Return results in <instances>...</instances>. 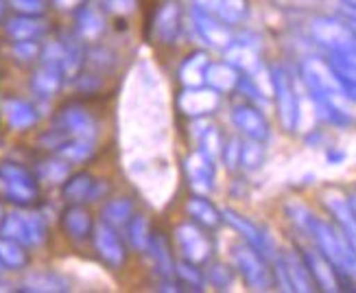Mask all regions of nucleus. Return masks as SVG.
<instances>
[{"mask_svg": "<svg viewBox=\"0 0 356 293\" xmlns=\"http://www.w3.org/2000/svg\"><path fill=\"white\" fill-rule=\"evenodd\" d=\"M289 212L291 219L315 239L319 252L326 256V260L339 274L356 278V252L352 250V245L348 243L343 232H339L328 221H321L311 210L300 204H291Z\"/></svg>", "mask_w": 356, "mask_h": 293, "instance_id": "1", "label": "nucleus"}, {"mask_svg": "<svg viewBox=\"0 0 356 293\" xmlns=\"http://www.w3.org/2000/svg\"><path fill=\"white\" fill-rule=\"evenodd\" d=\"M38 195V182L24 166L15 162L0 164V197L15 206H31Z\"/></svg>", "mask_w": 356, "mask_h": 293, "instance_id": "2", "label": "nucleus"}, {"mask_svg": "<svg viewBox=\"0 0 356 293\" xmlns=\"http://www.w3.org/2000/svg\"><path fill=\"white\" fill-rule=\"evenodd\" d=\"M0 237L35 248V245H42L46 241V223L38 212H9L0 221Z\"/></svg>", "mask_w": 356, "mask_h": 293, "instance_id": "3", "label": "nucleus"}, {"mask_svg": "<svg viewBox=\"0 0 356 293\" xmlns=\"http://www.w3.org/2000/svg\"><path fill=\"white\" fill-rule=\"evenodd\" d=\"M271 86H273V95L277 101V112H280V120L284 129L293 132L300 122V99L293 90V84L289 79V74L284 68L275 66L271 72Z\"/></svg>", "mask_w": 356, "mask_h": 293, "instance_id": "4", "label": "nucleus"}, {"mask_svg": "<svg viewBox=\"0 0 356 293\" xmlns=\"http://www.w3.org/2000/svg\"><path fill=\"white\" fill-rule=\"evenodd\" d=\"M177 243L184 252V258L193 265H201L206 263L212 254V243L206 237V232L201 228H197L195 223H181L175 230Z\"/></svg>", "mask_w": 356, "mask_h": 293, "instance_id": "5", "label": "nucleus"}, {"mask_svg": "<svg viewBox=\"0 0 356 293\" xmlns=\"http://www.w3.org/2000/svg\"><path fill=\"white\" fill-rule=\"evenodd\" d=\"M313 35L317 42L328 46L330 53H343L356 44V35L350 31V26L332 18L313 20Z\"/></svg>", "mask_w": 356, "mask_h": 293, "instance_id": "6", "label": "nucleus"}, {"mask_svg": "<svg viewBox=\"0 0 356 293\" xmlns=\"http://www.w3.org/2000/svg\"><path fill=\"white\" fill-rule=\"evenodd\" d=\"M234 260H236V267L243 274L245 283L250 285L256 291H265L271 287V274L267 269V265L262 263L260 252L254 248H236L234 252Z\"/></svg>", "mask_w": 356, "mask_h": 293, "instance_id": "7", "label": "nucleus"}, {"mask_svg": "<svg viewBox=\"0 0 356 293\" xmlns=\"http://www.w3.org/2000/svg\"><path fill=\"white\" fill-rule=\"evenodd\" d=\"M92 237H95V248L99 252V256L105 260L110 267H120L125 263L127 252H125V245L118 239L116 235V228L107 225L105 221L92 228Z\"/></svg>", "mask_w": 356, "mask_h": 293, "instance_id": "8", "label": "nucleus"}, {"mask_svg": "<svg viewBox=\"0 0 356 293\" xmlns=\"http://www.w3.org/2000/svg\"><path fill=\"white\" fill-rule=\"evenodd\" d=\"M57 127L61 132H66L70 138H88V141H95V136H97L95 120H92V116L86 110H81V107H76V105L64 107V110L59 112Z\"/></svg>", "mask_w": 356, "mask_h": 293, "instance_id": "9", "label": "nucleus"}, {"mask_svg": "<svg viewBox=\"0 0 356 293\" xmlns=\"http://www.w3.org/2000/svg\"><path fill=\"white\" fill-rule=\"evenodd\" d=\"M323 204L332 212V217L337 219V223L341 225V232L348 239V243L352 245V250L356 252V217L350 208L348 197H343L337 191H328L323 193Z\"/></svg>", "mask_w": 356, "mask_h": 293, "instance_id": "10", "label": "nucleus"}, {"mask_svg": "<svg viewBox=\"0 0 356 293\" xmlns=\"http://www.w3.org/2000/svg\"><path fill=\"white\" fill-rule=\"evenodd\" d=\"M193 22L199 31L201 40L206 44L214 46V49H227V46L234 42L232 40V33L225 24H221L219 20H214L208 11H201V9H195L193 13Z\"/></svg>", "mask_w": 356, "mask_h": 293, "instance_id": "11", "label": "nucleus"}, {"mask_svg": "<svg viewBox=\"0 0 356 293\" xmlns=\"http://www.w3.org/2000/svg\"><path fill=\"white\" fill-rule=\"evenodd\" d=\"M232 118H234V125L247 136L252 138V141H267L269 138V125L265 116H262L256 107H250V105H238L234 107V114H232Z\"/></svg>", "mask_w": 356, "mask_h": 293, "instance_id": "12", "label": "nucleus"}, {"mask_svg": "<svg viewBox=\"0 0 356 293\" xmlns=\"http://www.w3.org/2000/svg\"><path fill=\"white\" fill-rule=\"evenodd\" d=\"M219 105V95L212 90H201V88H188L181 92L179 97V110L188 116H201L212 112Z\"/></svg>", "mask_w": 356, "mask_h": 293, "instance_id": "13", "label": "nucleus"}, {"mask_svg": "<svg viewBox=\"0 0 356 293\" xmlns=\"http://www.w3.org/2000/svg\"><path fill=\"white\" fill-rule=\"evenodd\" d=\"M186 175L199 191H210L214 182V160L204 151H195L186 158Z\"/></svg>", "mask_w": 356, "mask_h": 293, "instance_id": "14", "label": "nucleus"}, {"mask_svg": "<svg viewBox=\"0 0 356 293\" xmlns=\"http://www.w3.org/2000/svg\"><path fill=\"white\" fill-rule=\"evenodd\" d=\"M179 33V7L166 3L153 18V38L162 44H173Z\"/></svg>", "mask_w": 356, "mask_h": 293, "instance_id": "15", "label": "nucleus"}, {"mask_svg": "<svg viewBox=\"0 0 356 293\" xmlns=\"http://www.w3.org/2000/svg\"><path fill=\"white\" fill-rule=\"evenodd\" d=\"M304 263L311 271L313 280L326 291H337L339 289V271L328 263L326 256L321 252H306L304 254Z\"/></svg>", "mask_w": 356, "mask_h": 293, "instance_id": "16", "label": "nucleus"}, {"mask_svg": "<svg viewBox=\"0 0 356 293\" xmlns=\"http://www.w3.org/2000/svg\"><path fill=\"white\" fill-rule=\"evenodd\" d=\"M280 263L284 267L291 291H313L315 289L313 276H311V271H308V267L302 258H298L296 254H286L284 258H280Z\"/></svg>", "mask_w": 356, "mask_h": 293, "instance_id": "17", "label": "nucleus"}, {"mask_svg": "<svg viewBox=\"0 0 356 293\" xmlns=\"http://www.w3.org/2000/svg\"><path fill=\"white\" fill-rule=\"evenodd\" d=\"M99 191V184L92 180L88 173H76L72 177L66 180L64 184V197L70 204H81V202H90L95 199Z\"/></svg>", "mask_w": 356, "mask_h": 293, "instance_id": "18", "label": "nucleus"}, {"mask_svg": "<svg viewBox=\"0 0 356 293\" xmlns=\"http://www.w3.org/2000/svg\"><path fill=\"white\" fill-rule=\"evenodd\" d=\"M221 219H225L229 225H234L238 232L250 241V245L254 250H258L260 254L262 252H267L269 250V241H267V237L260 232V228L258 225H254L250 219H245V217H241V214H236L234 210H223V217Z\"/></svg>", "mask_w": 356, "mask_h": 293, "instance_id": "19", "label": "nucleus"}, {"mask_svg": "<svg viewBox=\"0 0 356 293\" xmlns=\"http://www.w3.org/2000/svg\"><path fill=\"white\" fill-rule=\"evenodd\" d=\"M3 114H5L9 125L18 132L33 127L35 120H38V114H35L33 107L24 101H20V99H7L3 103Z\"/></svg>", "mask_w": 356, "mask_h": 293, "instance_id": "20", "label": "nucleus"}, {"mask_svg": "<svg viewBox=\"0 0 356 293\" xmlns=\"http://www.w3.org/2000/svg\"><path fill=\"white\" fill-rule=\"evenodd\" d=\"M61 223H64V230L68 232L70 239L74 241H83L90 237L92 232V219H90V212L81 206H70L66 212H64V219H61Z\"/></svg>", "mask_w": 356, "mask_h": 293, "instance_id": "21", "label": "nucleus"}, {"mask_svg": "<svg viewBox=\"0 0 356 293\" xmlns=\"http://www.w3.org/2000/svg\"><path fill=\"white\" fill-rule=\"evenodd\" d=\"M46 29L49 26L38 15H20V18H13L7 24V33L13 40H38L46 33Z\"/></svg>", "mask_w": 356, "mask_h": 293, "instance_id": "22", "label": "nucleus"}, {"mask_svg": "<svg viewBox=\"0 0 356 293\" xmlns=\"http://www.w3.org/2000/svg\"><path fill=\"white\" fill-rule=\"evenodd\" d=\"M24 289L35 293H59V291H68V280L53 271H38L26 276Z\"/></svg>", "mask_w": 356, "mask_h": 293, "instance_id": "23", "label": "nucleus"}, {"mask_svg": "<svg viewBox=\"0 0 356 293\" xmlns=\"http://www.w3.org/2000/svg\"><path fill=\"white\" fill-rule=\"evenodd\" d=\"M227 61L232 66H236L245 72H256L258 70V53L254 46L245 44V42H232L227 46Z\"/></svg>", "mask_w": 356, "mask_h": 293, "instance_id": "24", "label": "nucleus"}, {"mask_svg": "<svg viewBox=\"0 0 356 293\" xmlns=\"http://www.w3.org/2000/svg\"><path fill=\"white\" fill-rule=\"evenodd\" d=\"M206 68H208V59L204 53H197V55L188 57L179 68L181 84L188 86V88H199L206 81Z\"/></svg>", "mask_w": 356, "mask_h": 293, "instance_id": "25", "label": "nucleus"}, {"mask_svg": "<svg viewBox=\"0 0 356 293\" xmlns=\"http://www.w3.org/2000/svg\"><path fill=\"white\" fill-rule=\"evenodd\" d=\"M61 68L51 66V64H42V68L33 77V90L38 97H53L61 86Z\"/></svg>", "mask_w": 356, "mask_h": 293, "instance_id": "26", "label": "nucleus"}, {"mask_svg": "<svg viewBox=\"0 0 356 293\" xmlns=\"http://www.w3.org/2000/svg\"><path fill=\"white\" fill-rule=\"evenodd\" d=\"M238 72L232 64H214L206 68V81L219 92H227L238 86Z\"/></svg>", "mask_w": 356, "mask_h": 293, "instance_id": "27", "label": "nucleus"}, {"mask_svg": "<svg viewBox=\"0 0 356 293\" xmlns=\"http://www.w3.org/2000/svg\"><path fill=\"white\" fill-rule=\"evenodd\" d=\"M92 153H95V141H88V138H68L57 149V156L66 162H86Z\"/></svg>", "mask_w": 356, "mask_h": 293, "instance_id": "28", "label": "nucleus"}, {"mask_svg": "<svg viewBox=\"0 0 356 293\" xmlns=\"http://www.w3.org/2000/svg\"><path fill=\"white\" fill-rule=\"evenodd\" d=\"M131 212H134V202L127 197H120V199H114V202L105 204L103 208V221L112 228H120L125 225L129 219H131Z\"/></svg>", "mask_w": 356, "mask_h": 293, "instance_id": "29", "label": "nucleus"}, {"mask_svg": "<svg viewBox=\"0 0 356 293\" xmlns=\"http://www.w3.org/2000/svg\"><path fill=\"white\" fill-rule=\"evenodd\" d=\"M26 252L24 245H20L18 241H11L7 237H0V263L3 267L9 269H22L26 265Z\"/></svg>", "mask_w": 356, "mask_h": 293, "instance_id": "30", "label": "nucleus"}, {"mask_svg": "<svg viewBox=\"0 0 356 293\" xmlns=\"http://www.w3.org/2000/svg\"><path fill=\"white\" fill-rule=\"evenodd\" d=\"M186 210H188V214L199 221V223H204L208 228H214V225H219L221 223V214L214 210V206L208 202V199L204 197H193L188 204H186Z\"/></svg>", "mask_w": 356, "mask_h": 293, "instance_id": "31", "label": "nucleus"}, {"mask_svg": "<svg viewBox=\"0 0 356 293\" xmlns=\"http://www.w3.org/2000/svg\"><path fill=\"white\" fill-rule=\"evenodd\" d=\"M212 13L225 24H238L247 15V3L245 0H216Z\"/></svg>", "mask_w": 356, "mask_h": 293, "instance_id": "32", "label": "nucleus"}, {"mask_svg": "<svg viewBox=\"0 0 356 293\" xmlns=\"http://www.w3.org/2000/svg\"><path fill=\"white\" fill-rule=\"evenodd\" d=\"M76 29H79V35L86 38V40H95L101 35L103 31V18L101 13L95 11V9H81L79 15H76Z\"/></svg>", "mask_w": 356, "mask_h": 293, "instance_id": "33", "label": "nucleus"}, {"mask_svg": "<svg viewBox=\"0 0 356 293\" xmlns=\"http://www.w3.org/2000/svg\"><path fill=\"white\" fill-rule=\"evenodd\" d=\"M149 252H151L153 260H156V267H158L164 276H171V274H173V260H171V254H168V248H166L164 237L153 235V237H151V243H149Z\"/></svg>", "mask_w": 356, "mask_h": 293, "instance_id": "34", "label": "nucleus"}, {"mask_svg": "<svg viewBox=\"0 0 356 293\" xmlns=\"http://www.w3.org/2000/svg\"><path fill=\"white\" fill-rule=\"evenodd\" d=\"M129 241L136 250L140 252H147L149 250V243H151V230H149V221L143 214H138V217H131V223H129Z\"/></svg>", "mask_w": 356, "mask_h": 293, "instance_id": "35", "label": "nucleus"}, {"mask_svg": "<svg viewBox=\"0 0 356 293\" xmlns=\"http://www.w3.org/2000/svg\"><path fill=\"white\" fill-rule=\"evenodd\" d=\"M265 160V149L258 141H247L245 145H241V153H238V164L247 171H256V168Z\"/></svg>", "mask_w": 356, "mask_h": 293, "instance_id": "36", "label": "nucleus"}, {"mask_svg": "<svg viewBox=\"0 0 356 293\" xmlns=\"http://www.w3.org/2000/svg\"><path fill=\"white\" fill-rule=\"evenodd\" d=\"M38 175L40 180L49 182V184H61L68 180V164L66 160H49V162H42L38 166Z\"/></svg>", "mask_w": 356, "mask_h": 293, "instance_id": "37", "label": "nucleus"}, {"mask_svg": "<svg viewBox=\"0 0 356 293\" xmlns=\"http://www.w3.org/2000/svg\"><path fill=\"white\" fill-rule=\"evenodd\" d=\"M83 61V51L79 44L74 42H64V59H61V72L66 77H72L76 70L81 68Z\"/></svg>", "mask_w": 356, "mask_h": 293, "instance_id": "38", "label": "nucleus"}, {"mask_svg": "<svg viewBox=\"0 0 356 293\" xmlns=\"http://www.w3.org/2000/svg\"><path fill=\"white\" fill-rule=\"evenodd\" d=\"M199 145L201 149L199 151H204L208 158H216L221 153V136L219 132H216V127L208 125L204 132H199Z\"/></svg>", "mask_w": 356, "mask_h": 293, "instance_id": "39", "label": "nucleus"}, {"mask_svg": "<svg viewBox=\"0 0 356 293\" xmlns=\"http://www.w3.org/2000/svg\"><path fill=\"white\" fill-rule=\"evenodd\" d=\"M11 53L15 55V59L31 61L40 55V46L35 44V40H15V44L11 46Z\"/></svg>", "mask_w": 356, "mask_h": 293, "instance_id": "40", "label": "nucleus"}, {"mask_svg": "<svg viewBox=\"0 0 356 293\" xmlns=\"http://www.w3.org/2000/svg\"><path fill=\"white\" fill-rule=\"evenodd\" d=\"M175 274L181 278V283H186L188 287H201V274H199V269H195V265L193 263H179L177 267H175Z\"/></svg>", "mask_w": 356, "mask_h": 293, "instance_id": "41", "label": "nucleus"}, {"mask_svg": "<svg viewBox=\"0 0 356 293\" xmlns=\"http://www.w3.org/2000/svg\"><path fill=\"white\" fill-rule=\"evenodd\" d=\"M9 5L22 15H40L44 11L42 0H9Z\"/></svg>", "mask_w": 356, "mask_h": 293, "instance_id": "42", "label": "nucleus"}, {"mask_svg": "<svg viewBox=\"0 0 356 293\" xmlns=\"http://www.w3.org/2000/svg\"><path fill=\"white\" fill-rule=\"evenodd\" d=\"M208 278L214 287H219V289H225L227 285H232V271L223 265H214L208 274Z\"/></svg>", "mask_w": 356, "mask_h": 293, "instance_id": "43", "label": "nucleus"}, {"mask_svg": "<svg viewBox=\"0 0 356 293\" xmlns=\"http://www.w3.org/2000/svg\"><path fill=\"white\" fill-rule=\"evenodd\" d=\"M107 7H110L114 13H131L136 9V0H107Z\"/></svg>", "mask_w": 356, "mask_h": 293, "instance_id": "44", "label": "nucleus"}, {"mask_svg": "<svg viewBox=\"0 0 356 293\" xmlns=\"http://www.w3.org/2000/svg\"><path fill=\"white\" fill-rule=\"evenodd\" d=\"M238 153H241V145L234 141V143L227 147V151H225V160H227L229 166H236L238 164Z\"/></svg>", "mask_w": 356, "mask_h": 293, "instance_id": "45", "label": "nucleus"}, {"mask_svg": "<svg viewBox=\"0 0 356 293\" xmlns=\"http://www.w3.org/2000/svg\"><path fill=\"white\" fill-rule=\"evenodd\" d=\"M343 13H346V18H348L346 24L350 26V31L356 35V7H350V5H348V7L343 9Z\"/></svg>", "mask_w": 356, "mask_h": 293, "instance_id": "46", "label": "nucleus"}, {"mask_svg": "<svg viewBox=\"0 0 356 293\" xmlns=\"http://www.w3.org/2000/svg\"><path fill=\"white\" fill-rule=\"evenodd\" d=\"M81 3H83V0H55V5L59 9H76Z\"/></svg>", "mask_w": 356, "mask_h": 293, "instance_id": "47", "label": "nucleus"}, {"mask_svg": "<svg viewBox=\"0 0 356 293\" xmlns=\"http://www.w3.org/2000/svg\"><path fill=\"white\" fill-rule=\"evenodd\" d=\"M193 3L197 5V9L212 13V7H214V3H216V0H193Z\"/></svg>", "mask_w": 356, "mask_h": 293, "instance_id": "48", "label": "nucleus"}, {"mask_svg": "<svg viewBox=\"0 0 356 293\" xmlns=\"http://www.w3.org/2000/svg\"><path fill=\"white\" fill-rule=\"evenodd\" d=\"M348 202H350V208H352V212H354V217H356V193H350V197H348Z\"/></svg>", "mask_w": 356, "mask_h": 293, "instance_id": "49", "label": "nucleus"}, {"mask_svg": "<svg viewBox=\"0 0 356 293\" xmlns=\"http://www.w3.org/2000/svg\"><path fill=\"white\" fill-rule=\"evenodd\" d=\"M5 13V0H0V15Z\"/></svg>", "mask_w": 356, "mask_h": 293, "instance_id": "50", "label": "nucleus"}, {"mask_svg": "<svg viewBox=\"0 0 356 293\" xmlns=\"http://www.w3.org/2000/svg\"><path fill=\"white\" fill-rule=\"evenodd\" d=\"M346 3H348L350 7H356V0H346Z\"/></svg>", "mask_w": 356, "mask_h": 293, "instance_id": "51", "label": "nucleus"}, {"mask_svg": "<svg viewBox=\"0 0 356 293\" xmlns=\"http://www.w3.org/2000/svg\"><path fill=\"white\" fill-rule=\"evenodd\" d=\"M0 271H3V263H0Z\"/></svg>", "mask_w": 356, "mask_h": 293, "instance_id": "52", "label": "nucleus"}]
</instances>
